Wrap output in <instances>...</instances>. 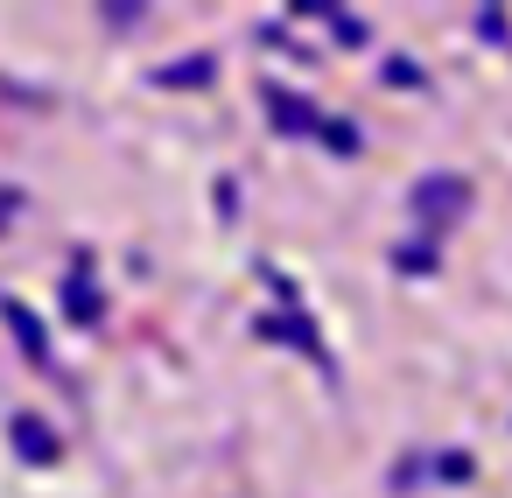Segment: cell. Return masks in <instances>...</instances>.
I'll list each match as a JSON object with an SVG mask.
<instances>
[{"label": "cell", "instance_id": "obj_1", "mask_svg": "<svg viewBox=\"0 0 512 498\" xmlns=\"http://www.w3.org/2000/svg\"><path fill=\"white\" fill-rule=\"evenodd\" d=\"M463 204H470L463 176H421L414 183V218L421 225H449V218H463Z\"/></svg>", "mask_w": 512, "mask_h": 498}, {"label": "cell", "instance_id": "obj_2", "mask_svg": "<svg viewBox=\"0 0 512 498\" xmlns=\"http://www.w3.org/2000/svg\"><path fill=\"white\" fill-rule=\"evenodd\" d=\"M260 337L267 344H288V351H309L323 372H330V351H323V337H316V323L302 316V309H281V316H260Z\"/></svg>", "mask_w": 512, "mask_h": 498}, {"label": "cell", "instance_id": "obj_3", "mask_svg": "<svg viewBox=\"0 0 512 498\" xmlns=\"http://www.w3.org/2000/svg\"><path fill=\"white\" fill-rule=\"evenodd\" d=\"M267 120H274V134H323V113L302 92H267Z\"/></svg>", "mask_w": 512, "mask_h": 498}, {"label": "cell", "instance_id": "obj_4", "mask_svg": "<svg viewBox=\"0 0 512 498\" xmlns=\"http://www.w3.org/2000/svg\"><path fill=\"white\" fill-rule=\"evenodd\" d=\"M8 435H15V456H22V463H57V449H64V442L50 435V421H43V414H15V421H8Z\"/></svg>", "mask_w": 512, "mask_h": 498}, {"label": "cell", "instance_id": "obj_5", "mask_svg": "<svg viewBox=\"0 0 512 498\" xmlns=\"http://www.w3.org/2000/svg\"><path fill=\"white\" fill-rule=\"evenodd\" d=\"M64 309H71V323H99V295H92V253H78V260H71Z\"/></svg>", "mask_w": 512, "mask_h": 498}, {"label": "cell", "instance_id": "obj_6", "mask_svg": "<svg viewBox=\"0 0 512 498\" xmlns=\"http://www.w3.org/2000/svg\"><path fill=\"white\" fill-rule=\"evenodd\" d=\"M0 316H8V330L22 337V351H29L36 365H50V337H43V323H36V309H29V302H15V295H8V302H0Z\"/></svg>", "mask_w": 512, "mask_h": 498}, {"label": "cell", "instance_id": "obj_7", "mask_svg": "<svg viewBox=\"0 0 512 498\" xmlns=\"http://www.w3.org/2000/svg\"><path fill=\"white\" fill-rule=\"evenodd\" d=\"M211 78H218V57H183V64H162L155 71L162 92H190V85H211Z\"/></svg>", "mask_w": 512, "mask_h": 498}, {"label": "cell", "instance_id": "obj_8", "mask_svg": "<svg viewBox=\"0 0 512 498\" xmlns=\"http://www.w3.org/2000/svg\"><path fill=\"white\" fill-rule=\"evenodd\" d=\"M316 141H323L330 155H358V127H351V120H323V134H316Z\"/></svg>", "mask_w": 512, "mask_h": 498}, {"label": "cell", "instance_id": "obj_9", "mask_svg": "<svg viewBox=\"0 0 512 498\" xmlns=\"http://www.w3.org/2000/svg\"><path fill=\"white\" fill-rule=\"evenodd\" d=\"M470 470H477V463H470L463 449H442V456H435V477H449V484H463Z\"/></svg>", "mask_w": 512, "mask_h": 498}, {"label": "cell", "instance_id": "obj_10", "mask_svg": "<svg viewBox=\"0 0 512 498\" xmlns=\"http://www.w3.org/2000/svg\"><path fill=\"white\" fill-rule=\"evenodd\" d=\"M330 29H337V43H365V22L344 15V8H330Z\"/></svg>", "mask_w": 512, "mask_h": 498}, {"label": "cell", "instance_id": "obj_11", "mask_svg": "<svg viewBox=\"0 0 512 498\" xmlns=\"http://www.w3.org/2000/svg\"><path fill=\"white\" fill-rule=\"evenodd\" d=\"M393 260H400V267H407V274H428V267H435V246H400V253H393Z\"/></svg>", "mask_w": 512, "mask_h": 498}, {"label": "cell", "instance_id": "obj_12", "mask_svg": "<svg viewBox=\"0 0 512 498\" xmlns=\"http://www.w3.org/2000/svg\"><path fill=\"white\" fill-rule=\"evenodd\" d=\"M477 29H484V43H498V36H505V8H484Z\"/></svg>", "mask_w": 512, "mask_h": 498}, {"label": "cell", "instance_id": "obj_13", "mask_svg": "<svg viewBox=\"0 0 512 498\" xmlns=\"http://www.w3.org/2000/svg\"><path fill=\"white\" fill-rule=\"evenodd\" d=\"M386 85H421V71H414L407 57H393V64H386Z\"/></svg>", "mask_w": 512, "mask_h": 498}, {"label": "cell", "instance_id": "obj_14", "mask_svg": "<svg viewBox=\"0 0 512 498\" xmlns=\"http://www.w3.org/2000/svg\"><path fill=\"white\" fill-rule=\"evenodd\" d=\"M15 204H22V190H15V183H0V225L15 218Z\"/></svg>", "mask_w": 512, "mask_h": 498}]
</instances>
